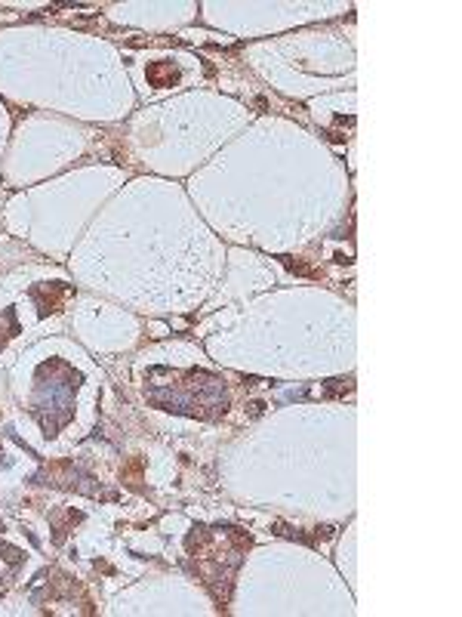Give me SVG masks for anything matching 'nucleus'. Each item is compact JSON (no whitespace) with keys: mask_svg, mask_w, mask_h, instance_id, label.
Here are the masks:
<instances>
[{"mask_svg":"<svg viewBox=\"0 0 462 617\" xmlns=\"http://www.w3.org/2000/svg\"><path fill=\"white\" fill-rule=\"evenodd\" d=\"M176 78H179V71H176L170 62H154V65H148V81H151V87H173Z\"/></svg>","mask_w":462,"mask_h":617,"instance_id":"1","label":"nucleus"},{"mask_svg":"<svg viewBox=\"0 0 462 617\" xmlns=\"http://www.w3.org/2000/svg\"><path fill=\"white\" fill-rule=\"evenodd\" d=\"M65 297V287H59V284H49V287H37L35 290V300L40 302V312H56L59 309V300Z\"/></svg>","mask_w":462,"mask_h":617,"instance_id":"2","label":"nucleus"}]
</instances>
